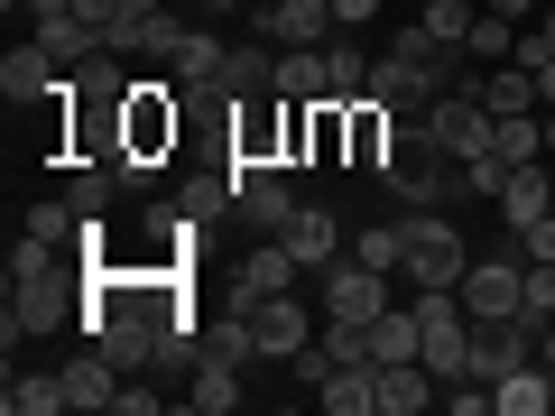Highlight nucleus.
<instances>
[{"mask_svg":"<svg viewBox=\"0 0 555 416\" xmlns=\"http://www.w3.org/2000/svg\"><path fill=\"white\" fill-rule=\"evenodd\" d=\"M120 379H130V370H120V361L102 352V342H83V352L65 361V407L102 416V407H112V398H120Z\"/></svg>","mask_w":555,"mask_h":416,"instance_id":"nucleus-13","label":"nucleus"},{"mask_svg":"<svg viewBox=\"0 0 555 416\" xmlns=\"http://www.w3.org/2000/svg\"><path fill=\"white\" fill-rule=\"evenodd\" d=\"M56 324H75V297H65V277H20V287H10V315H0V342L20 352L28 334H56Z\"/></svg>","mask_w":555,"mask_h":416,"instance_id":"nucleus-6","label":"nucleus"},{"mask_svg":"<svg viewBox=\"0 0 555 416\" xmlns=\"http://www.w3.org/2000/svg\"><path fill=\"white\" fill-rule=\"evenodd\" d=\"M278 240L297 250V269H334V259L352 250V232H343V213H334V204H297V213L278 222Z\"/></svg>","mask_w":555,"mask_h":416,"instance_id":"nucleus-10","label":"nucleus"},{"mask_svg":"<svg viewBox=\"0 0 555 416\" xmlns=\"http://www.w3.org/2000/svg\"><path fill=\"white\" fill-rule=\"evenodd\" d=\"M324 83H334L324 102H361V93H371V56L352 47V28H343V38L324 47Z\"/></svg>","mask_w":555,"mask_h":416,"instance_id":"nucleus-23","label":"nucleus"},{"mask_svg":"<svg viewBox=\"0 0 555 416\" xmlns=\"http://www.w3.org/2000/svg\"><path fill=\"white\" fill-rule=\"evenodd\" d=\"M0 10H10V20H20V10H28V0H0Z\"/></svg>","mask_w":555,"mask_h":416,"instance_id":"nucleus-40","label":"nucleus"},{"mask_svg":"<svg viewBox=\"0 0 555 416\" xmlns=\"http://www.w3.org/2000/svg\"><path fill=\"white\" fill-rule=\"evenodd\" d=\"M287 287H297V250H287V240L278 232H259L250 250H241V269H232V297H287Z\"/></svg>","mask_w":555,"mask_h":416,"instance_id":"nucleus-12","label":"nucleus"},{"mask_svg":"<svg viewBox=\"0 0 555 416\" xmlns=\"http://www.w3.org/2000/svg\"><path fill=\"white\" fill-rule=\"evenodd\" d=\"M416 342H426V324H416V306H389V315L371 324V361H416Z\"/></svg>","mask_w":555,"mask_h":416,"instance_id":"nucleus-24","label":"nucleus"},{"mask_svg":"<svg viewBox=\"0 0 555 416\" xmlns=\"http://www.w3.org/2000/svg\"><path fill=\"white\" fill-rule=\"evenodd\" d=\"M416 407H444V379L426 361H379V416H416Z\"/></svg>","mask_w":555,"mask_h":416,"instance_id":"nucleus-15","label":"nucleus"},{"mask_svg":"<svg viewBox=\"0 0 555 416\" xmlns=\"http://www.w3.org/2000/svg\"><path fill=\"white\" fill-rule=\"evenodd\" d=\"M371 177L389 185L398 204H454V195H463V158L444 148L436 130H426V112H398V130H389V158H379Z\"/></svg>","mask_w":555,"mask_h":416,"instance_id":"nucleus-1","label":"nucleus"},{"mask_svg":"<svg viewBox=\"0 0 555 416\" xmlns=\"http://www.w3.org/2000/svg\"><path fill=\"white\" fill-rule=\"evenodd\" d=\"M426 130H436L444 148H454V158H481L500 120L481 112V93H473V83H454V93H436V102H426Z\"/></svg>","mask_w":555,"mask_h":416,"instance_id":"nucleus-8","label":"nucleus"},{"mask_svg":"<svg viewBox=\"0 0 555 416\" xmlns=\"http://www.w3.org/2000/svg\"><path fill=\"white\" fill-rule=\"evenodd\" d=\"M463 56H473V65H509L518 56V20H491V10H481L473 38H463Z\"/></svg>","mask_w":555,"mask_h":416,"instance_id":"nucleus-26","label":"nucleus"},{"mask_svg":"<svg viewBox=\"0 0 555 416\" xmlns=\"http://www.w3.org/2000/svg\"><path fill=\"white\" fill-rule=\"evenodd\" d=\"M0 93H10V102H56V93H65V65L28 38V47H10V56H0Z\"/></svg>","mask_w":555,"mask_h":416,"instance_id":"nucleus-14","label":"nucleus"},{"mask_svg":"<svg viewBox=\"0 0 555 416\" xmlns=\"http://www.w3.org/2000/svg\"><path fill=\"white\" fill-rule=\"evenodd\" d=\"M315 315H324V306H306L297 287H287V297H259V306H250V324H259V361H297L306 342L324 334Z\"/></svg>","mask_w":555,"mask_h":416,"instance_id":"nucleus-7","label":"nucleus"},{"mask_svg":"<svg viewBox=\"0 0 555 416\" xmlns=\"http://www.w3.org/2000/svg\"><path fill=\"white\" fill-rule=\"evenodd\" d=\"M297 204L306 195L287 185V167H278V158H232V222H241V232H278Z\"/></svg>","mask_w":555,"mask_h":416,"instance_id":"nucleus-3","label":"nucleus"},{"mask_svg":"<svg viewBox=\"0 0 555 416\" xmlns=\"http://www.w3.org/2000/svg\"><path fill=\"white\" fill-rule=\"evenodd\" d=\"M491 20H528V10H546V0H481Z\"/></svg>","mask_w":555,"mask_h":416,"instance_id":"nucleus-37","label":"nucleus"},{"mask_svg":"<svg viewBox=\"0 0 555 416\" xmlns=\"http://www.w3.org/2000/svg\"><path fill=\"white\" fill-rule=\"evenodd\" d=\"M315 306H324V315H361V324H379V315H389V269H371V259L343 250L334 269H315Z\"/></svg>","mask_w":555,"mask_h":416,"instance_id":"nucleus-5","label":"nucleus"},{"mask_svg":"<svg viewBox=\"0 0 555 416\" xmlns=\"http://www.w3.org/2000/svg\"><path fill=\"white\" fill-rule=\"evenodd\" d=\"M185 10H204V20H232V10H250V0H185Z\"/></svg>","mask_w":555,"mask_h":416,"instance_id":"nucleus-38","label":"nucleus"},{"mask_svg":"<svg viewBox=\"0 0 555 416\" xmlns=\"http://www.w3.org/2000/svg\"><path fill=\"white\" fill-rule=\"evenodd\" d=\"M537 361H546V379H555V324H537Z\"/></svg>","mask_w":555,"mask_h":416,"instance_id":"nucleus-39","label":"nucleus"},{"mask_svg":"<svg viewBox=\"0 0 555 416\" xmlns=\"http://www.w3.org/2000/svg\"><path fill=\"white\" fill-rule=\"evenodd\" d=\"M0 407H10V416H56L65 407V370H10Z\"/></svg>","mask_w":555,"mask_h":416,"instance_id":"nucleus-22","label":"nucleus"},{"mask_svg":"<svg viewBox=\"0 0 555 416\" xmlns=\"http://www.w3.org/2000/svg\"><path fill=\"white\" fill-rule=\"evenodd\" d=\"M112 195H120V167H83V177L65 185V204H75L83 222H102V213H112Z\"/></svg>","mask_w":555,"mask_h":416,"instance_id":"nucleus-27","label":"nucleus"},{"mask_svg":"<svg viewBox=\"0 0 555 416\" xmlns=\"http://www.w3.org/2000/svg\"><path fill=\"white\" fill-rule=\"evenodd\" d=\"M241 20H250L259 38H278V47H334L343 38L334 0H278V10H241Z\"/></svg>","mask_w":555,"mask_h":416,"instance_id":"nucleus-9","label":"nucleus"},{"mask_svg":"<svg viewBox=\"0 0 555 416\" xmlns=\"http://www.w3.org/2000/svg\"><path fill=\"white\" fill-rule=\"evenodd\" d=\"M398 250H408V240H398V222H379V232H352V259H371V269H389V277H398Z\"/></svg>","mask_w":555,"mask_h":416,"instance_id":"nucleus-31","label":"nucleus"},{"mask_svg":"<svg viewBox=\"0 0 555 416\" xmlns=\"http://www.w3.org/2000/svg\"><path fill=\"white\" fill-rule=\"evenodd\" d=\"M75 20H83V28H93V38H102V28L120 20V0H75Z\"/></svg>","mask_w":555,"mask_h":416,"instance_id":"nucleus-34","label":"nucleus"},{"mask_svg":"<svg viewBox=\"0 0 555 416\" xmlns=\"http://www.w3.org/2000/svg\"><path fill=\"white\" fill-rule=\"evenodd\" d=\"M546 213H555V177H546V167H518V177L500 185V222H509V240L537 232Z\"/></svg>","mask_w":555,"mask_h":416,"instance_id":"nucleus-17","label":"nucleus"},{"mask_svg":"<svg viewBox=\"0 0 555 416\" xmlns=\"http://www.w3.org/2000/svg\"><path fill=\"white\" fill-rule=\"evenodd\" d=\"M518 250H528V259H555V213L537 222V232H518Z\"/></svg>","mask_w":555,"mask_h":416,"instance_id":"nucleus-35","label":"nucleus"},{"mask_svg":"<svg viewBox=\"0 0 555 416\" xmlns=\"http://www.w3.org/2000/svg\"><path fill=\"white\" fill-rule=\"evenodd\" d=\"M491 148H500L509 167H537V148H546V112H509V120L491 130Z\"/></svg>","mask_w":555,"mask_h":416,"instance_id":"nucleus-25","label":"nucleus"},{"mask_svg":"<svg viewBox=\"0 0 555 416\" xmlns=\"http://www.w3.org/2000/svg\"><path fill=\"white\" fill-rule=\"evenodd\" d=\"M454 297L463 315H528V250H481Z\"/></svg>","mask_w":555,"mask_h":416,"instance_id":"nucleus-4","label":"nucleus"},{"mask_svg":"<svg viewBox=\"0 0 555 416\" xmlns=\"http://www.w3.org/2000/svg\"><path fill=\"white\" fill-rule=\"evenodd\" d=\"M324 47H278V102H324Z\"/></svg>","mask_w":555,"mask_h":416,"instance_id":"nucleus-21","label":"nucleus"},{"mask_svg":"<svg viewBox=\"0 0 555 416\" xmlns=\"http://www.w3.org/2000/svg\"><path fill=\"white\" fill-rule=\"evenodd\" d=\"M112 407H120V416H158L167 398H158V389H130V379H120V398H112Z\"/></svg>","mask_w":555,"mask_h":416,"instance_id":"nucleus-33","label":"nucleus"},{"mask_svg":"<svg viewBox=\"0 0 555 416\" xmlns=\"http://www.w3.org/2000/svg\"><path fill=\"white\" fill-rule=\"evenodd\" d=\"M222 56H232V38H214V28H185L177 56H167V75H177L185 93H222Z\"/></svg>","mask_w":555,"mask_h":416,"instance_id":"nucleus-16","label":"nucleus"},{"mask_svg":"<svg viewBox=\"0 0 555 416\" xmlns=\"http://www.w3.org/2000/svg\"><path fill=\"white\" fill-rule=\"evenodd\" d=\"M185 407L195 416H232L241 407V361H195V370H185Z\"/></svg>","mask_w":555,"mask_h":416,"instance_id":"nucleus-19","label":"nucleus"},{"mask_svg":"<svg viewBox=\"0 0 555 416\" xmlns=\"http://www.w3.org/2000/svg\"><path fill=\"white\" fill-rule=\"evenodd\" d=\"M195 361H241V370L259 361V324H250V297L214 306V315L195 324Z\"/></svg>","mask_w":555,"mask_h":416,"instance_id":"nucleus-11","label":"nucleus"},{"mask_svg":"<svg viewBox=\"0 0 555 416\" xmlns=\"http://www.w3.org/2000/svg\"><path fill=\"white\" fill-rule=\"evenodd\" d=\"M398 277L408 287H463V269H473V250H463V232L444 222V204H408L398 213Z\"/></svg>","mask_w":555,"mask_h":416,"instance_id":"nucleus-2","label":"nucleus"},{"mask_svg":"<svg viewBox=\"0 0 555 416\" xmlns=\"http://www.w3.org/2000/svg\"><path fill=\"white\" fill-rule=\"evenodd\" d=\"M56 240H38V232H20V240H10V287H20V277H56Z\"/></svg>","mask_w":555,"mask_h":416,"instance_id":"nucleus-30","label":"nucleus"},{"mask_svg":"<svg viewBox=\"0 0 555 416\" xmlns=\"http://www.w3.org/2000/svg\"><path fill=\"white\" fill-rule=\"evenodd\" d=\"M177 213H185V222H222V213H232V167H222V177H195V185L177 195Z\"/></svg>","mask_w":555,"mask_h":416,"instance_id":"nucleus-28","label":"nucleus"},{"mask_svg":"<svg viewBox=\"0 0 555 416\" xmlns=\"http://www.w3.org/2000/svg\"><path fill=\"white\" fill-rule=\"evenodd\" d=\"M528 324H555V259H528Z\"/></svg>","mask_w":555,"mask_h":416,"instance_id":"nucleus-32","label":"nucleus"},{"mask_svg":"<svg viewBox=\"0 0 555 416\" xmlns=\"http://www.w3.org/2000/svg\"><path fill=\"white\" fill-rule=\"evenodd\" d=\"M416 20L436 28L444 47H463V38H473V20H481V0H426V10H416Z\"/></svg>","mask_w":555,"mask_h":416,"instance_id":"nucleus-29","label":"nucleus"},{"mask_svg":"<svg viewBox=\"0 0 555 416\" xmlns=\"http://www.w3.org/2000/svg\"><path fill=\"white\" fill-rule=\"evenodd\" d=\"M491 407H500V416H546V407H555V379H546V361H518L509 379H491Z\"/></svg>","mask_w":555,"mask_h":416,"instance_id":"nucleus-20","label":"nucleus"},{"mask_svg":"<svg viewBox=\"0 0 555 416\" xmlns=\"http://www.w3.org/2000/svg\"><path fill=\"white\" fill-rule=\"evenodd\" d=\"M324 416H379V361H343L334 379L315 389Z\"/></svg>","mask_w":555,"mask_h":416,"instance_id":"nucleus-18","label":"nucleus"},{"mask_svg":"<svg viewBox=\"0 0 555 416\" xmlns=\"http://www.w3.org/2000/svg\"><path fill=\"white\" fill-rule=\"evenodd\" d=\"M334 20H343V28H371V20H379V0H334Z\"/></svg>","mask_w":555,"mask_h":416,"instance_id":"nucleus-36","label":"nucleus"}]
</instances>
